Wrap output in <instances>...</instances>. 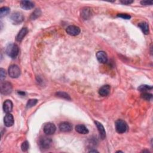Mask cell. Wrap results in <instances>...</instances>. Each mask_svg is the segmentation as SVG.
<instances>
[{"label":"cell","mask_w":153,"mask_h":153,"mask_svg":"<svg viewBox=\"0 0 153 153\" xmlns=\"http://www.w3.org/2000/svg\"><path fill=\"white\" fill-rule=\"evenodd\" d=\"M52 144V141L50 138L47 136H42L39 139L38 145L43 150H47L50 148Z\"/></svg>","instance_id":"7a4b0ae2"},{"label":"cell","mask_w":153,"mask_h":153,"mask_svg":"<svg viewBox=\"0 0 153 153\" xmlns=\"http://www.w3.org/2000/svg\"><path fill=\"white\" fill-rule=\"evenodd\" d=\"M66 32L69 35L76 36V35H78L80 33L81 30L78 26H74V25H71L66 28Z\"/></svg>","instance_id":"52a82bcc"},{"label":"cell","mask_w":153,"mask_h":153,"mask_svg":"<svg viewBox=\"0 0 153 153\" xmlns=\"http://www.w3.org/2000/svg\"><path fill=\"white\" fill-rule=\"evenodd\" d=\"M41 14H42V12H41L40 9L37 8L31 15V16H30V19H31L32 20H35V19H37L41 15Z\"/></svg>","instance_id":"7402d4cb"},{"label":"cell","mask_w":153,"mask_h":153,"mask_svg":"<svg viewBox=\"0 0 153 153\" xmlns=\"http://www.w3.org/2000/svg\"><path fill=\"white\" fill-rule=\"evenodd\" d=\"M57 96H59L60 98H62L67 100H71V98L70 96L66 93L65 92H62V91H59V92H57L56 93Z\"/></svg>","instance_id":"cb8c5ba5"},{"label":"cell","mask_w":153,"mask_h":153,"mask_svg":"<svg viewBox=\"0 0 153 153\" xmlns=\"http://www.w3.org/2000/svg\"><path fill=\"white\" fill-rule=\"evenodd\" d=\"M13 86L12 84L8 82V81H5V82H2L0 85V91L3 95H7L12 92Z\"/></svg>","instance_id":"277c9868"},{"label":"cell","mask_w":153,"mask_h":153,"mask_svg":"<svg viewBox=\"0 0 153 153\" xmlns=\"http://www.w3.org/2000/svg\"><path fill=\"white\" fill-rule=\"evenodd\" d=\"M90 13L89 10L88 8H86L84 10H83V13H82V16L83 17V18L84 19H87L89 17V16H90Z\"/></svg>","instance_id":"4316f807"},{"label":"cell","mask_w":153,"mask_h":153,"mask_svg":"<svg viewBox=\"0 0 153 153\" xmlns=\"http://www.w3.org/2000/svg\"><path fill=\"white\" fill-rule=\"evenodd\" d=\"M28 33V29L27 28H23L20 30L16 36V41L18 42H22L24 37Z\"/></svg>","instance_id":"5bb4252c"},{"label":"cell","mask_w":153,"mask_h":153,"mask_svg":"<svg viewBox=\"0 0 153 153\" xmlns=\"http://www.w3.org/2000/svg\"><path fill=\"white\" fill-rule=\"evenodd\" d=\"M10 13V8L7 7H3L0 8V17L1 18L7 16Z\"/></svg>","instance_id":"d6986e66"},{"label":"cell","mask_w":153,"mask_h":153,"mask_svg":"<svg viewBox=\"0 0 153 153\" xmlns=\"http://www.w3.org/2000/svg\"><path fill=\"white\" fill-rule=\"evenodd\" d=\"M96 57L100 63L105 64L108 61V56L107 53L104 51H99L96 53Z\"/></svg>","instance_id":"8fae6325"},{"label":"cell","mask_w":153,"mask_h":153,"mask_svg":"<svg viewBox=\"0 0 153 153\" xmlns=\"http://www.w3.org/2000/svg\"><path fill=\"white\" fill-rule=\"evenodd\" d=\"M44 132L46 135H53L55 134V132H56V126L52 123H48L45 125L44 127Z\"/></svg>","instance_id":"ba28073f"},{"label":"cell","mask_w":153,"mask_h":153,"mask_svg":"<svg viewBox=\"0 0 153 153\" xmlns=\"http://www.w3.org/2000/svg\"><path fill=\"white\" fill-rule=\"evenodd\" d=\"M141 96L142 99H144L146 100H151L152 99V95L149 93H147V92L142 93Z\"/></svg>","instance_id":"603a6c76"},{"label":"cell","mask_w":153,"mask_h":153,"mask_svg":"<svg viewBox=\"0 0 153 153\" xmlns=\"http://www.w3.org/2000/svg\"><path fill=\"white\" fill-rule=\"evenodd\" d=\"M73 126L69 122L64 121L59 125V129L63 132H69L72 130Z\"/></svg>","instance_id":"30bf717a"},{"label":"cell","mask_w":153,"mask_h":153,"mask_svg":"<svg viewBox=\"0 0 153 153\" xmlns=\"http://www.w3.org/2000/svg\"><path fill=\"white\" fill-rule=\"evenodd\" d=\"M138 26L141 28L142 31L145 35H147L150 33V29H149V25L148 24L145 22H142L138 24Z\"/></svg>","instance_id":"ac0fdd59"},{"label":"cell","mask_w":153,"mask_h":153,"mask_svg":"<svg viewBox=\"0 0 153 153\" xmlns=\"http://www.w3.org/2000/svg\"><path fill=\"white\" fill-rule=\"evenodd\" d=\"M29 142L28 141H25L24 142L22 145H21V148H22V150L24 152L25 151H27L29 149Z\"/></svg>","instance_id":"d4e9b609"},{"label":"cell","mask_w":153,"mask_h":153,"mask_svg":"<svg viewBox=\"0 0 153 153\" xmlns=\"http://www.w3.org/2000/svg\"><path fill=\"white\" fill-rule=\"evenodd\" d=\"M20 69L16 65H12L8 68V74L10 77L13 78H17L20 75Z\"/></svg>","instance_id":"5b68a950"},{"label":"cell","mask_w":153,"mask_h":153,"mask_svg":"<svg viewBox=\"0 0 153 153\" xmlns=\"http://www.w3.org/2000/svg\"><path fill=\"white\" fill-rule=\"evenodd\" d=\"M13 105L12 102L10 100H6L4 102L3 106L4 112L6 114L10 113L13 109Z\"/></svg>","instance_id":"4fadbf2b"},{"label":"cell","mask_w":153,"mask_h":153,"mask_svg":"<svg viewBox=\"0 0 153 153\" xmlns=\"http://www.w3.org/2000/svg\"><path fill=\"white\" fill-rule=\"evenodd\" d=\"M152 87L151 86H148V85H141L138 87V90L141 91V92L144 93V92H146L147 91L150 90H152Z\"/></svg>","instance_id":"ffe728a7"},{"label":"cell","mask_w":153,"mask_h":153,"mask_svg":"<svg viewBox=\"0 0 153 153\" xmlns=\"http://www.w3.org/2000/svg\"><path fill=\"white\" fill-rule=\"evenodd\" d=\"M20 6L24 10H29L34 7V3L30 1H22L20 2Z\"/></svg>","instance_id":"2e32d148"},{"label":"cell","mask_w":153,"mask_h":153,"mask_svg":"<svg viewBox=\"0 0 153 153\" xmlns=\"http://www.w3.org/2000/svg\"><path fill=\"white\" fill-rule=\"evenodd\" d=\"M10 19H11V20H12L14 24H18L23 22L24 17L22 13L16 12L12 14L11 16H10Z\"/></svg>","instance_id":"8992f818"},{"label":"cell","mask_w":153,"mask_h":153,"mask_svg":"<svg viewBox=\"0 0 153 153\" xmlns=\"http://www.w3.org/2000/svg\"><path fill=\"white\" fill-rule=\"evenodd\" d=\"M117 16L121 18H123L124 19H130L131 18V16L127 14H118Z\"/></svg>","instance_id":"83f0119b"},{"label":"cell","mask_w":153,"mask_h":153,"mask_svg":"<svg viewBox=\"0 0 153 153\" xmlns=\"http://www.w3.org/2000/svg\"><path fill=\"white\" fill-rule=\"evenodd\" d=\"M38 102V100L35 99H29L28 102L26 104V108H32L34 106H35Z\"/></svg>","instance_id":"44dd1931"},{"label":"cell","mask_w":153,"mask_h":153,"mask_svg":"<svg viewBox=\"0 0 153 153\" xmlns=\"http://www.w3.org/2000/svg\"><path fill=\"white\" fill-rule=\"evenodd\" d=\"M6 77V72L3 68L0 69V80L3 81Z\"/></svg>","instance_id":"484cf974"},{"label":"cell","mask_w":153,"mask_h":153,"mask_svg":"<svg viewBox=\"0 0 153 153\" xmlns=\"http://www.w3.org/2000/svg\"><path fill=\"white\" fill-rule=\"evenodd\" d=\"M14 121L13 116L10 113H7L4 118V123L7 127L12 126L14 124Z\"/></svg>","instance_id":"7c38bea8"},{"label":"cell","mask_w":153,"mask_h":153,"mask_svg":"<svg viewBox=\"0 0 153 153\" xmlns=\"http://www.w3.org/2000/svg\"><path fill=\"white\" fill-rule=\"evenodd\" d=\"M110 86L109 85H105L100 88L99 90V94L102 96H107L110 93Z\"/></svg>","instance_id":"9a60e30c"},{"label":"cell","mask_w":153,"mask_h":153,"mask_svg":"<svg viewBox=\"0 0 153 153\" xmlns=\"http://www.w3.org/2000/svg\"><path fill=\"white\" fill-rule=\"evenodd\" d=\"M120 2L125 5H129L132 3H133L134 1H132V0H121Z\"/></svg>","instance_id":"f1b7e54d"},{"label":"cell","mask_w":153,"mask_h":153,"mask_svg":"<svg viewBox=\"0 0 153 153\" xmlns=\"http://www.w3.org/2000/svg\"><path fill=\"white\" fill-rule=\"evenodd\" d=\"M75 130L78 133L83 135H86L89 133L88 129L83 125H78L75 127Z\"/></svg>","instance_id":"e0dca14e"},{"label":"cell","mask_w":153,"mask_h":153,"mask_svg":"<svg viewBox=\"0 0 153 153\" xmlns=\"http://www.w3.org/2000/svg\"><path fill=\"white\" fill-rule=\"evenodd\" d=\"M6 54L12 59H15L17 57L19 53V48L17 45L14 43L9 44L6 50Z\"/></svg>","instance_id":"6da1fadb"},{"label":"cell","mask_w":153,"mask_h":153,"mask_svg":"<svg viewBox=\"0 0 153 153\" xmlns=\"http://www.w3.org/2000/svg\"><path fill=\"white\" fill-rule=\"evenodd\" d=\"M141 4L143 6H151L153 3L151 1H142L141 2Z\"/></svg>","instance_id":"f546056e"},{"label":"cell","mask_w":153,"mask_h":153,"mask_svg":"<svg viewBox=\"0 0 153 153\" xmlns=\"http://www.w3.org/2000/svg\"><path fill=\"white\" fill-rule=\"evenodd\" d=\"M115 126H116V131L118 134H120L125 133L128 129V126L127 123H126V121L121 119L117 120L116 121Z\"/></svg>","instance_id":"3957f363"},{"label":"cell","mask_w":153,"mask_h":153,"mask_svg":"<svg viewBox=\"0 0 153 153\" xmlns=\"http://www.w3.org/2000/svg\"><path fill=\"white\" fill-rule=\"evenodd\" d=\"M95 125H96V126L98 130L100 138L102 139H105L106 138V131L105 130L104 126L97 121H95Z\"/></svg>","instance_id":"9c48e42d"},{"label":"cell","mask_w":153,"mask_h":153,"mask_svg":"<svg viewBox=\"0 0 153 153\" xmlns=\"http://www.w3.org/2000/svg\"><path fill=\"white\" fill-rule=\"evenodd\" d=\"M89 152H98V151L95 150H90Z\"/></svg>","instance_id":"4dcf8cb0"}]
</instances>
